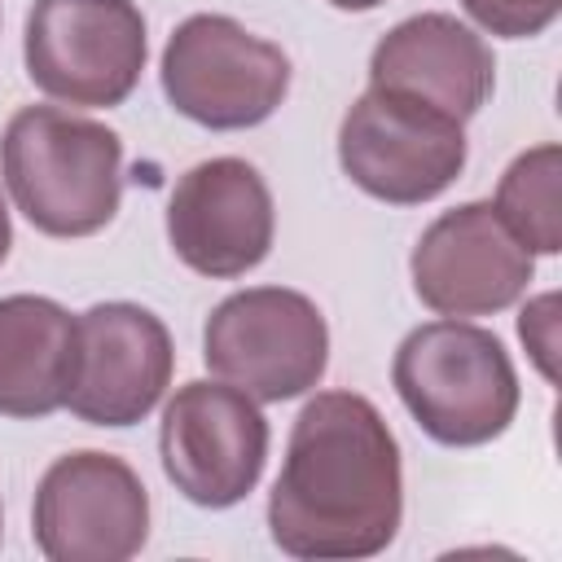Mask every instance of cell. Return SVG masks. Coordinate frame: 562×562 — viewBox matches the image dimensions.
<instances>
[{
    "mask_svg": "<svg viewBox=\"0 0 562 562\" xmlns=\"http://www.w3.org/2000/svg\"><path fill=\"white\" fill-rule=\"evenodd\" d=\"M285 88L290 57L224 13L184 18L162 48L167 101L211 132L263 123L285 101Z\"/></svg>",
    "mask_w": 562,
    "mask_h": 562,
    "instance_id": "obj_5",
    "label": "cell"
},
{
    "mask_svg": "<svg viewBox=\"0 0 562 562\" xmlns=\"http://www.w3.org/2000/svg\"><path fill=\"white\" fill-rule=\"evenodd\" d=\"M558 176L562 154L558 145H536L518 154L496 189V215L505 228L531 250V255H558L562 250V211H558Z\"/></svg>",
    "mask_w": 562,
    "mask_h": 562,
    "instance_id": "obj_15",
    "label": "cell"
},
{
    "mask_svg": "<svg viewBox=\"0 0 562 562\" xmlns=\"http://www.w3.org/2000/svg\"><path fill=\"white\" fill-rule=\"evenodd\" d=\"M202 360L215 378L250 400L281 404L312 391L329 364V329L321 307L281 285L228 294L202 334Z\"/></svg>",
    "mask_w": 562,
    "mask_h": 562,
    "instance_id": "obj_4",
    "label": "cell"
},
{
    "mask_svg": "<svg viewBox=\"0 0 562 562\" xmlns=\"http://www.w3.org/2000/svg\"><path fill=\"white\" fill-rule=\"evenodd\" d=\"M413 422L448 448H479L505 435L518 413V373L492 329L457 316L417 325L391 364Z\"/></svg>",
    "mask_w": 562,
    "mask_h": 562,
    "instance_id": "obj_3",
    "label": "cell"
},
{
    "mask_svg": "<svg viewBox=\"0 0 562 562\" xmlns=\"http://www.w3.org/2000/svg\"><path fill=\"white\" fill-rule=\"evenodd\" d=\"M334 9H347V13H364V9H378L382 0H329Z\"/></svg>",
    "mask_w": 562,
    "mask_h": 562,
    "instance_id": "obj_19",
    "label": "cell"
},
{
    "mask_svg": "<svg viewBox=\"0 0 562 562\" xmlns=\"http://www.w3.org/2000/svg\"><path fill=\"white\" fill-rule=\"evenodd\" d=\"M461 9L492 35L531 40L558 18L562 0H461Z\"/></svg>",
    "mask_w": 562,
    "mask_h": 562,
    "instance_id": "obj_16",
    "label": "cell"
},
{
    "mask_svg": "<svg viewBox=\"0 0 562 562\" xmlns=\"http://www.w3.org/2000/svg\"><path fill=\"white\" fill-rule=\"evenodd\" d=\"M518 334H522L536 369L544 373V382H558V294L531 299L518 316Z\"/></svg>",
    "mask_w": 562,
    "mask_h": 562,
    "instance_id": "obj_17",
    "label": "cell"
},
{
    "mask_svg": "<svg viewBox=\"0 0 562 562\" xmlns=\"http://www.w3.org/2000/svg\"><path fill=\"white\" fill-rule=\"evenodd\" d=\"M79 356V321L40 294L0 299V413L48 417L66 408Z\"/></svg>",
    "mask_w": 562,
    "mask_h": 562,
    "instance_id": "obj_14",
    "label": "cell"
},
{
    "mask_svg": "<svg viewBox=\"0 0 562 562\" xmlns=\"http://www.w3.org/2000/svg\"><path fill=\"white\" fill-rule=\"evenodd\" d=\"M9 241H13V228H9V211H4V198H0V263L9 255Z\"/></svg>",
    "mask_w": 562,
    "mask_h": 562,
    "instance_id": "obj_18",
    "label": "cell"
},
{
    "mask_svg": "<svg viewBox=\"0 0 562 562\" xmlns=\"http://www.w3.org/2000/svg\"><path fill=\"white\" fill-rule=\"evenodd\" d=\"M272 193L246 158H206L189 167L167 202L171 250L215 281L259 268L272 246Z\"/></svg>",
    "mask_w": 562,
    "mask_h": 562,
    "instance_id": "obj_12",
    "label": "cell"
},
{
    "mask_svg": "<svg viewBox=\"0 0 562 562\" xmlns=\"http://www.w3.org/2000/svg\"><path fill=\"white\" fill-rule=\"evenodd\" d=\"M369 83L408 92L465 123L492 97L496 61L483 35H474L465 22L448 13H417L378 40L369 57Z\"/></svg>",
    "mask_w": 562,
    "mask_h": 562,
    "instance_id": "obj_13",
    "label": "cell"
},
{
    "mask_svg": "<svg viewBox=\"0 0 562 562\" xmlns=\"http://www.w3.org/2000/svg\"><path fill=\"white\" fill-rule=\"evenodd\" d=\"M26 75L66 105H123L145 70V18L132 0H35L26 13Z\"/></svg>",
    "mask_w": 562,
    "mask_h": 562,
    "instance_id": "obj_7",
    "label": "cell"
},
{
    "mask_svg": "<svg viewBox=\"0 0 562 562\" xmlns=\"http://www.w3.org/2000/svg\"><path fill=\"white\" fill-rule=\"evenodd\" d=\"M31 531L53 562H123L149 536L145 483L123 457L66 452L35 487Z\"/></svg>",
    "mask_w": 562,
    "mask_h": 562,
    "instance_id": "obj_8",
    "label": "cell"
},
{
    "mask_svg": "<svg viewBox=\"0 0 562 562\" xmlns=\"http://www.w3.org/2000/svg\"><path fill=\"white\" fill-rule=\"evenodd\" d=\"M162 470L176 492L202 509L246 501L268 461V422L259 404L220 382H184L162 408Z\"/></svg>",
    "mask_w": 562,
    "mask_h": 562,
    "instance_id": "obj_9",
    "label": "cell"
},
{
    "mask_svg": "<svg viewBox=\"0 0 562 562\" xmlns=\"http://www.w3.org/2000/svg\"><path fill=\"white\" fill-rule=\"evenodd\" d=\"M531 268V250L505 228L492 202L443 211L413 246V290L439 316L505 312L527 290Z\"/></svg>",
    "mask_w": 562,
    "mask_h": 562,
    "instance_id": "obj_10",
    "label": "cell"
},
{
    "mask_svg": "<svg viewBox=\"0 0 562 562\" xmlns=\"http://www.w3.org/2000/svg\"><path fill=\"white\" fill-rule=\"evenodd\" d=\"M338 162L356 189L391 206H417L439 198L465 167V127L391 88L356 97L338 127Z\"/></svg>",
    "mask_w": 562,
    "mask_h": 562,
    "instance_id": "obj_6",
    "label": "cell"
},
{
    "mask_svg": "<svg viewBox=\"0 0 562 562\" xmlns=\"http://www.w3.org/2000/svg\"><path fill=\"white\" fill-rule=\"evenodd\" d=\"M0 171L18 211L48 237L101 233L123 193V140L97 119L26 105L0 140Z\"/></svg>",
    "mask_w": 562,
    "mask_h": 562,
    "instance_id": "obj_2",
    "label": "cell"
},
{
    "mask_svg": "<svg viewBox=\"0 0 562 562\" xmlns=\"http://www.w3.org/2000/svg\"><path fill=\"white\" fill-rule=\"evenodd\" d=\"M400 518V443L382 413L351 391L307 400L268 496L277 549L312 562L373 558L395 540Z\"/></svg>",
    "mask_w": 562,
    "mask_h": 562,
    "instance_id": "obj_1",
    "label": "cell"
},
{
    "mask_svg": "<svg viewBox=\"0 0 562 562\" xmlns=\"http://www.w3.org/2000/svg\"><path fill=\"white\" fill-rule=\"evenodd\" d=\"M171 334L136 303H97L79 316V356L66 408L88 426H136L171 382Z\"/></svg>",
    "mask_w": 562,
    "mask_h": 562,
    "instance_id": "obj_11",
    "label": "cell"
}]
</instances>
